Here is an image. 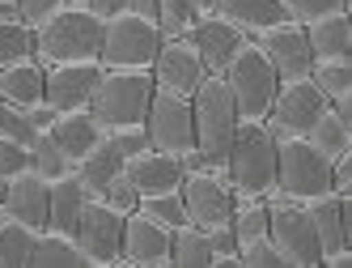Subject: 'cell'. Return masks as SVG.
<instances>
[{"label":"cell","mask_w":352,"mask_h":268,"mask_svg":"<svg viewBox=\"0 0 352 268\" xmlns=\"http://www.w3.org/2000/svg\"><path fill=\"white\" fill-rule=\"evenodd\" d=\"M102 13L89 5H60L52 17L34 26V60L43 68L52 64H85L102 52Z\"/></svg>","instance_id":"6da1fadb"},{"label":"cell","mask_w":352,"mask_h":268,"mask_svg":"<svg viewBox=\"0 0 352 268\" xmlns=\"http://www.w3.org/2000/svg\"><path fill=\"white\" fill-rule=\"evenodd\" d=\"M148 103H153L148 68H102L85 111L102 124V132H123V128H144Z\"/></svg>","instance_id":"7a4b0ae2"},{"label":"cell","mask_w":352,"mask_h":268,"mask_svg":"<svg viewBox=\"0 0 352 268\" xmlns=\"http://www.w3.org/2000/svg\"><path fill=\"white\" fill-rule=\"evenodd\" d=\"M225 179L234 196H259L267 200L276 192V136L267 132L263 119H242L234 145L225 154Z\"/></svg>","instance_id":"3957f363"},{"label":"cell","mask_w":352,"mask_h":268,"mask_svg":"<svg viewBox=\"0 0 352 268\" xmlns=\"http://www.w3.org/2000/svg\"><path fill=\"white\" fill-rule=\"evenodd\" d=\"M191 119H195V150L208 158V166L225 170V154H230L242 119H238V103H234V94L221 72H204V81L195 85Z\"/></svg>","instance_id":"277c9868"},{"label":"cell","mask_w":352,"mask_h":268,"mask_svg":"<svg viewBox=\"0 0 352 268\" xmlns=\"http://www.w3.org/2000/svg\"><path fill=\"white\" fill-rule=\"evenodd\" d=\"M331 192V158H322L306 136L276 141V192L280 200L310 205Z\"/></svg>","instance_id":"5b68a950"},{"label":"cell","mask_w":352,"mask_h":268,"mask_svg":"<svg viewBox=\"0 0 352 268\" xmlns=\"http://www.w3.org/2000/svg\"><path fill=\"white\" fill-rule=\"evenodd\" d=\"M162 47V30L153 17H140L132 9H119L102 21V68H148Z\"/></svg>","instance_id":"8992f818"},{"label":"cell","mask_w":352,"mask_h":268,"mask_svg":"<svg viewBox=\"0 0 352 268\" xmlns=\"http://www.w3.org/2000/svg\"><path fill=\"white\" fill-rule=\"evenodd\" d=\"M225 85H230L234 103H238V119H263L272 99H276V85H280V77H276V68L267 64V56L259 52L255 39H246L234 60L225 64Z\"/></svg>","instance_id":"52a82bcc"},{"label":"cell","mask_w":352,"mask_h":268,"mask_svg":"<svg viewBox=\"0 0 352 268\" xmlns=\"http://www.w3.org/2000/svg\"><path fill=\"white\" fill-rule=\"evenodd\" d=\"M267 238L276 243V251L285 256V268H314L322 264V247H318V230L306 205L297 200H267Z\"/></svg>","instance_id":"ba28073f"},{"label":"cell","mask_w":352,"mask_h":268,"mask_svg":"<svg viewBox=\"0 0 352 268\" xmlns=\"http://www.w3.org/2000/svg\"><path fill=\"white\" fill-rule=\"evenodd\" d=\"M327 111V99L318 94V85L310 81V72L306 77H289L276 85V99L263 115V124L276 141H285V136H306L310 124Z\"/></svg>","instance_id":"9c48e42d"},{"label":"cell","mask_w":352,"mask_h":268,"mask_svg":"<svg viewBox=\"0 0 352 268\" xmlns=\"http://www.w3.org/2000/svg\"><path fill=\"white\" fill-rule=\"evenodd\" d=\"M72 243L81 247V260L89 268H119L123 264V213H115L102 200H85Z\"/></svg>","instance_id":"30bf717a"},{"label":"cell","mask_w":352,"mask_h":268,"mask_svg":"<svg viewBox=\"0 0 352 268\" xmlns=\"http://www.w3.org/2000/svg\"><path fill=\"white\" fill-rule=\"evenodd\" d=\"M183 213L187 222L199 226V230H212V226H225L234 217V187L225 179L221 166H208V170H195V175H183Z\"/></svg>","instance_id":"8fae6325"},{"label":"cell","mask_w":352,"mask_h":268,"mask_svg":"<svg viewBox=\"0 0 352 268\" xmlns=\"http://www.w3.org/2000/svg\"><path fill=\"white\" fill-rule=\"evenodd\" d=\"M144 136L153 150L162 154H187L195 145V119H191V99H179V94H162L153 90V103H148L144 115Z\"/></svg>","instance_id":"7c38bea8"},{"label":"cell","mask_w":352,"mask_h":268,"mask_svg":"<svg viewBox=\"0 0 352 268\" xmlns=\"http://www.w3.org/2000/svg\"><path fill=\"white\" fill-rule=\"evenodd\" d=\"M148 77H153V90L162 94H179V99H191L195 85L204 81V60L195 56L191 39H162L153 64H148Z\"/></svg>","instance_id":"4fadbf2b"},{"label":"cell","mask_w":352,"mask_h":268,"mask_svg":"<svg viewBox=\"0 0 352 268\" xmlns=\"http://www.w3.org/2000/svg\"><path fill=\"white\" fill-rule=\"evenodd\" d=\"M259 52L267 56V64L276 68V77L289 81V77H306L314 68V52H310V39H306V26L297 21H280L263 34H255Z\"/></svg>","instance_id":"5bb4252c"},{"label":"cell","mask_w":352,"mask_h":268,"mask_svg":"<svg viewBox=\"0 0 352 268\" xmlns=\"http://www.w3.org/2000/svg\"><path fill=\"white\" fill-rule=\"evenodd\" d=\"M47 205H52V179H43L38 170H17L5 179V196H0L5 217L30 230H47Z\"/></svg>","instance_id":"9a60e30c"},{"label":"cell","mask_w":352,"mask_h":268,"mask_svg":"<svg viewBox=\"0 0 352 268\" xmlns=\"http://www.w3.org/2000/svg\"><path fill=\"white\" fill-rule=\"evenodd\" d=\"M98 77H102V64H98V60H85V64H52V68H47V77H43V103L56 107V111L89 107Z\"/></svg>","instance_id":"2e32d148"},{"label":"cell","mask_w":352,"mask_h":268,"mask_svg":"<svg viewBox=\"0 0 352 268\" xmlns=\"http://www.w3.org/2000/svg\"><path fill=\"white\" fill-rule=\"evenodd\" d=\"M123 264L132 268H170V230L148 213L132 209L123 217Z\"/></svg>","instance_id":"e0dca14e"},{"label":"cell","mask_w":352,"mask_h":268,"mask_svg":"<svg viewBox=\"0 0 352 268\" xmlns=\"http://www.w3.org/2000/svg\"><path fill=\"white\" fill-rule=\"evenodd\" d=\"M123 175L132 179L136 196H162V192H179L183 187V166L174 154H162V150H140L132 158H123Z\"/></svg>","instance_id":"ac0fdd59"},{"label":"cell","mask_w":352,"mask_h":268,"mask_svg":"<svg viewBox=\"0 0 352 268\" xmlns=\"http://www.w3.org/2000/svg\"><path fill=\"white\" fill-rule=\"evenodd\" d=\"M195 56L204 60V72H225V64L234 60V52L246 43V34L238 26H230L221 13H199V21L187 30Z\"/></svg>","instance_id":"d6986e66"},{"label":"cell","mask_w":352,"mask_h":268,"mask_svg":"<svg viewBox=\"0 0 352 268\" xmlns=\"http://www.w3.org/2000/svg\"><path fill=\"white\" fill-rule=\"evenodd\" d=\"M47 136H52V145L68 158V166H77L98 141H102L107 132H102V124L85 111V107H77V111H56V119H52V128H47Z\"/></svg>","instance_id":"ffe728a7"},{"label":"cell","mask_w":352,"mask_h":268,"mask_svg":"<svg viewBox=\"0 0 352 268\" xmlns=\"http://www.w3.org/2000/svg\"><path fill=\"white\" fill-rule=\"evenodd\" d=\"M212 13H221L246 39H255V34H263L272 26H280V21H289V13H285L280 0H217Z\"/></svg>","instance_id":"44dd1931"},{"label":"cell","mask_w":352,"mask_h":268,"mask_svg":"<svg viewBox=\"0 0 352 268\" xmlns=\"http://www.w3.org/2000/svg\"><path fill=\"white\" fill-rule=\"evenodd\" d=\"M306 39H310V52L314 60H352V17H348V5L327 13L318 21L306 26Z\"/></svg>","instance_id":"7402d4cb"},{"label":"cell","mask_w":352,"mask_h":268,"mask_svg":"<svg viewBox=\"0 0 352 268\" xmlns=\"http://www.w3.org/2000/svg\"><path fill=\"white\" fill-rule=\"evenodd\" d=\"M85 187L77 179V170H64V175L52 179V205H47V230L56 234H72L81 222V209H85Z\"/></svg>","instance_id":"603a6c76"},{"label":"cell","mask_w":352,"mask_h":268,"mask_svg":"<svg viewBox=\"0 0 352 268\" xmlns=\"http://www.w3.org/2000/svg\"><path fill=\"white\" fill-rule=\"evenodd\" d=\"M314 217V230H318V247H322V264H344L348 260V243H344V217H340V196L327 192V196L306 205Z\"/></svg>","instance_id":"cb8c5ba5"},{"label":"cell","mask_w":352,"mask_h":268,"mask_svg":"<svg viewBox=\"0 0 352 268\" xmlns=\"http://www.w3.org/2000/svg\"><path fill=\"white\" fill-rule=\"evenodd\" d=\"M72 170H77V179H81V187H85V196L98 200V196L107 192V183L123 170V154L111 145V136H102V141H98L94 150H89L77 166H72Z\"/></svg>","instance_id":"d4e9b609"},{"label":"cell","mask_w":352,"mask_h":268,"mask_svg":"<svg viewBox=\"0 0 352 268\" xmlns=\"http://www.w3.org/2000/svg\"><path fill=\"white\" fill-rule=\"evenodd\" d=\"M43 77H47V68L38 60H21V64L0 68V99L26 111V107L43 103Z\"/></svg>","instance_id":"484cf974"},{"label":"cell","mask_w":352,"mask_h":268,"mask_svg":"<svg viewBox=\"0 0 352 268\" xmlns=\"http://www.w3.org/2000/svg\"><path fill=\"white\" fill-rule=\"evenodd\" d=\"M170 268H212V243L208 230L191 222L170 230Z\"/></svg>","instance_id":"4316f807"},{"label":"cell","mask_w":352,"mask_h":268,"mask_svg":"<svg viewBox=\"0 0 352 268\" xmlns=\"http://www.w3.org/2000/svg\"><path fill=\"white\" fill-rule=\"evenodd\" d=\"M306 141L314 145V150L322 154V158H344V154H352V128L344 124V119L331 111V103H327V111L310 124V132H306Z\"/></svg>","instance_id":"83f0119b"},{"label":"cell","mask_w":352,"mask_h":268,"mask_svg":"<svg viewBox=\"0 0 352 268\" xmlns=\"http://www.w3.org/2000/svg\"><path fill=\"white\" fill-rule=\"evenodd\" d=\"M81 247L72 243V234H56V230H38L34 251H30V268H81Z\"/></svg>","instance_id":"f1b7e54d"},{"label":"cell","mask_w":352,"mask_h":268,"mask_svg":"<svg viewBox=\"0 0 352 268\" xmlns=\"http://www.w3.org/2000/svg\"><path fill=\"white\" fill-rule=\"evenodd\" d=\"M34 238H38V230L5 217V226H0V268H30Z\"/></svg>","instance_id":"f546056e"},{"label":"cell","mask_w":352,"mask_h":268,"mask_svg":"<svg viewBox=\"0 0 352 268\" xmlns=\"http://www.w3.org/2000/svg\"><path fill=\"white\" fill-rule=\"evenodd\" d=\"M310 81L318 85V94L327 103H340L352 94V60H314Z\"/></svg>","instance_id":"4dcf8cb0"},{"label":"cell","mask_w":352,"mask_h":268,"mask_svg":"<svg viewBox=\"0 0 352 268\" xmlns=\"http://www.w3.org/2000/svg\"><path fill=\"white\" fill-rule=\"evenodd\" d=\"M34 60V30L26 21H0V68Z\"/></svg>","instance_id":"1f68e13d"},{"label":"cell","mask_w":352,"mask_h":268,"mask_svg":"<svg viewBox=\"0 0 352 268\" xmlns=\"http://www.w3.org/2000/svg\"><path fill=\"white\" fill-rule=\"evenodd\" d=\"M157 30L162 39H183L195 21H199V9H195V0H157Z\"/></svg>","instance_id":"d6a6232c"},{"label":"cell","mask_w":352,"mask_h":268,"mask_svg":"<svg viewBox=\"0 0 352 268\" xmlns=\"http://www.w3.org/2000/svg\"><path fill=\"white\" fill-rule=\"evenodd\" d=\"M30 170H38L43 179H56V175H64V170H72V166H68V158L52 145V136L38 132V136L30 141Z\"/></svg>","instance_id":"836d02e7"},{"label":"cell","mask_w":352,"mask_h":268,"mask_svg":"<svg viewBox=\"0 0 352 268\" xmlns=\"http://www.w3.org/2000/svg\"><path fill=\"white\" fill-rule=\"evenodd\" d=\"M136 209H140V213H148L153 222H162L166 230H174V226H183V222H187V213H183V196H179V192H162V196H144Z\"/></svg>","instance_id":"e575fe53"},{"label":"cell","mask_w":352,"mask_h":268,"mask_svg":"<svg viewBox=\"0 0 352 268\" xmlns=\"http://www.w3.org/2000/svg\"><path fill=\"white\" fill-rule=\"evenodd\" d=\"M280 5H285L289 21H297V26H310V21H318V17H327V13L344 9L348 0H280Z\"/></svg>","instance_id":"d590c367"},{"label":"cell","mask_w":352,"mask_h":268,"mask_svg":"<svg viewBox=\"0 0 352 268\" xmlns=\"http://www.w3.org/2000/svg\"><path fill=\"white\" fill-rule=\"evenodd\" d=\"M242 268H285V256L276 251L272 238H255V243H242L238 247Z\"/></svg>","instance_id":"8d00e7d4"},{"label":"cell","mask_w":352,"mask_h":268,"mask_svg":"<svg viewBox=\"0 0 352 268\" xmlns=\"http://www.w3.org/2000/svg\"><path fill=\"white\" fill-rule=\"evenodd\" d=\"M0 136H9V141H21V145H30V141H34L38 132L30 128V119H26V111L0 99Z\"/></svg>","instance_id":"74e56055"},{"label":"cell","mask_w":352,"mask_h":268,"mask_svg":"<svg viewBox=\"0 0 352 268\" xmlns=\"http://www.w3.org/2000/svg\"><path fill=\"white\" fill-rule=\"evenodd\" d=\"M98 200H102V205H111L115 213H123V217H128L136 205H140V196H136V187H132V179L128 175H123V170H119V175L107 183V192H102V196H98Z\"/></svg>","instance_id":"f35d334b"},{"label":"cell","mask_w":352,"mask_h":268,"mask_svg":"<svg viewBox=\"0 0 352 268\" xmlns=\"http://www.w3.org/2000/svg\"><path fill=\"white\" fill-rule=\"evenodd\" d=\"M17 170H30V145L0 136V175L9 179V175H17Z\"/></svg>","instance_id":"ab89813d"},{"label":"cell","mask_w":352,"mask_h":268,"mask_svg":"<svg viewBox=\"0 0 352 268\" xmlns=\"http://www.w3.org/2000/svg\"><path fill=\"white\" fill-rule=\"evenodd\" d=\"M64 5V0H17V9H21V21L34 30V26H43L47 17H52L56 9Z\"/></svg>","instance_id":"60d3db41"},{"label":"cell","mask_w":352,"mask_h":268,"mask_svg":"<svg viewBox=\"0 0 352 268\" xmlns=\"http://www.w3.org/2000/svg\"><path fill=\"white\" fill-rule=\"evenodd\" d=\"M111 136V145L123 154V158H132V154H140V150H148V136H144V128H123V132H107Z\"/></svg>","instance_id":"b9f144b4"},{"label":"cell","mask_w":352,"mask_h":268,"mask_svg":"<svg viewBox=\"0 0 352 268\" xmlns=\"http://www.w3.org/2000/svg\"><path fill=\"white\" fill-rule=\"evenodd\" d=\"M26 119H30V128H34V132H47V128H52V119H56V107L34 103V107H26Z\"/></svg>","instance_id":"7bdbcfd3"},{"label":"cell","mask_w":352,"mask_h":268,"mask_svg":"<svg viewBox=\"0 0 352 268\" xmlns=\"http://www.w3.org/2000/svg\"><path fill=\"white\" fill-rule=\"evenodd\" d=\"M132 0H89V9L94 13H102V17H111V13H119V9H128Z\"/></svg>","instance_id":"ee69618b"},{"label":"cell","mask_w":352,"mask_h":268,"mask_svg":"<svg viewBox=\"0 0 352 268\" xmlns=\"http://www.w3.org/2000/svg\"><path fill=\"white\" fill-rule=\"evenodd\" d=\"M128 9H132V13H140V17H157V0H132Z\"/></svg>","instance_id":"f6af8a7d"},{"label":"cell","mask_w":352,"mask_h":268,"mask_svg":"<svg viewBox=\"0 0 352 268\" xmlns=\"http://www.w3.org/2000/svg\"><path fill=\"white\" fill-rule=\"evenodd\" d=\"M0 21H21V9H17V0H0Z\"/></svg>","instance_id":"bcb514c9"},{"label":"cell","mask_w":352,"mask_h":268,"mask_svg":"<svg viewBox=\"0 0 352 268\" xmlns=\"http://www.w3.org/2000/svg\"><path fill=\"white\" fill-rule=\"evenodd\" d=\"M212 5H217V0H195V9H199V13H212Z\"/></svg>","instance_id":"7dc6e473"},{"label":"cell","mask_w":352,"mask_h":268,"mask_svg":"<svg viewBox=\"0 0 352 268\" xmlns=\"http://www.w3.org/2000/svg\"><path fill=\"white\" fill-rule=\"evenodd\" d=\"M64 5H89V0H64Z\"/></svg>","instance_id":"c3c4849f"},{"label":"cell","mask_w":352,"mask_h":268,"mask_svg":"<svg viewBox=\"0 0 352 268\" xmlns=\"http://www.w3.org/2000/svg\"><path fill=\"white\" fill-rule=\"evenodd\" d=\"M0 196H5V175H0Z\"/></svg>","instance_id":"681fc988"},{"label":"cell","mask_w":352,"mask_h":268,"mask_svg":"<svg viewBox=\"0 0 352 268\" xmlns=\"http://www.w3.org/2000/svg\"><path fill=\"white\" fill-rule=\"evenodd\" d=\"M0 226H5V209H0Z\"/></svg>","instance_id":"f907efd6"},{"label":"cell","mask_w":352,"mask_h":268,"mask_svg":"<svg viewBox=\"0 0 352 268\" xmlns=\"http://www.w3.org/2000/svg\"><path fill=\"white\" fill-rule=\"evenodd\" d=\"M348 5H352V0H348Z\"/></svg>","instance_id":"816d5d0a"}]
</instances>
